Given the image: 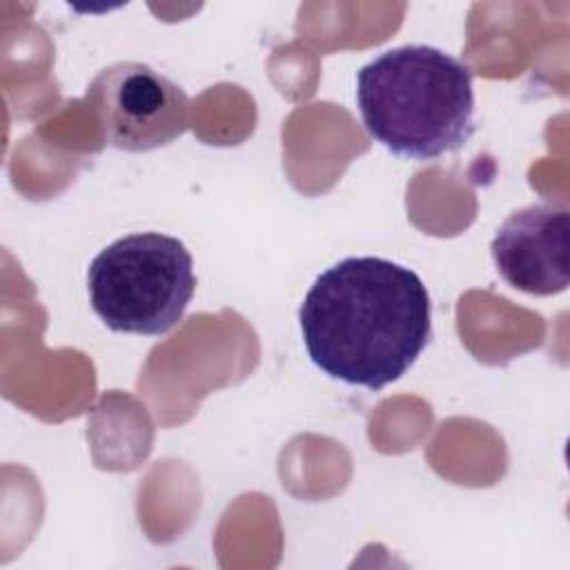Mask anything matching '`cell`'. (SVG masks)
<instances>
[{
	"label": "cell",
	"mask_w": 570,
	"mask_h": 570,
	"mask_svg": "<svg viewBox=\"0 0 570 570\" xmlns=\"http://www.w3.org/2000/svg\"><path fill=\"white\" fill-rule=\"evenodd\" d=\"M568 209L534 203L512 212L492 238L501 278L525 294L550 296L568 287Z\"/></svg>",
	"instance_id": "5b68a950"
},
{
	"label": "cell",
	"mask_w": 570,
	"mask_h": 570,
	"mask_svg": "<svg viewBox=\"0 0 570 570\" xmlns=\"http://www.w3.org/2000/svg\"><path fill=\"white\" fill-rule=\"evenodd\" d=\"M356 102L367 134L410 160L456 151L474 131L472 71L428 45L387 49L363 65Z\"/></svg>",
	"instance_id": "7a4b0ae2"
},
{
	"label": "cell",
	"mask_w": 570,
	"mask_h": 570,
	"mask_svg": "<svg viewBox=\"0 0 570 570\" xmlns=\"http://www.w3.org/2000/svg\"><path fill=\"white\" fill-rule=\"evenodd\" d=\"M102 140L125 151H149L180 138L191 122L189 96L142 62L98 71L85 94Z\"/></svg>",
	"instance_id": "277c9868"
},
{
	"label": "cell",
	"mask_w": 570,
	"mask_h": 570,
	"mask_svg": "<svg viewBox=\"0 0 570 570\" xmlns=\"http://www.w3.org/2000/svg\"><path fill=\"white\" fill-rule=\"evenodd\" d=\"M298 321L316 367L343 383L381 390L425 350L432 305L416 272L379 256H350L314 281Z\"/></svg>",
	"instance_id": "6da1fadb"
},
{
	"label": "cell",
	"mask_w": 570,
	"mask_h": 570,
	"mask_svg": "<svg viewBox=\"0 0 570 570\" xmlns=\"http://www.w3.org/2000/svg\"><path fill=\"white\" fill-rule=\"evenodd\" d=\"M87 287L94 312L109 330L158 336L178 325L194 296V261L174 236L129 234L91 261Z\"/></svg>",
	"instance_id": "3957f363"
}]
</instances>
